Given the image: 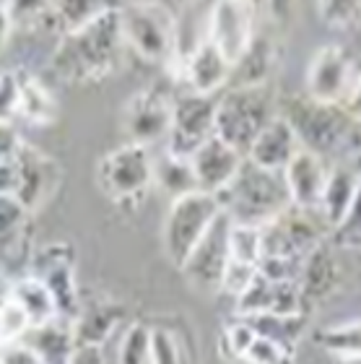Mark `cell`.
<instances>
[{"instance_id": "5b68a950", "label": "cell", "mask_w": 361, "mask_h": 364, "mask_svg": "<svg viewBox=\"0 0 361 364\" xmlns=\"http://www.w3.org/2000/svg\"><path fill=\"white\" fill-rule=\"evenodd\" d=\"M125 47L146 63H172L180 55V29L172 8L120 6Z\"/></svg>"}, {"instance_id": "ee69618b", "label": "cell", "mask_w": 361, "mask_h": 364, "mask_svg": "<svg viewBox=\"0 0 361 364\" xmlns=\"http://www.w3.org/2000/svg\"><path fill=\"white\" fill-rule=\"evenodd\" d=\"M18 190V172L14 161H0V196H16Z\"/></svg>"}, {"instance_id": "30bf717a", "label": "cell", "mask_w": 361, "mask_h": 364, "mask_svg": "<svg viewBox=\"0 0 361 364\" xmlns=\"http://www.w3.org/2000/svg\"><path fill=\"white\" fill-rule=\"evenodd\" d=\"M317 211H304L289 205L273 221L260 227L263 235V258L304 260L317 245L325 242V221L315 219Z\"/></svg>"}, {"instance_id": "cb8c5ba5", "label": "cell", "mask_w": 361, "mask_h": 364, "mask_svg": "<svg viewBox=\"0 0 361 364\" xmlns=\"http://www.w3.org/2000/svg\"><path fill=\"white\" fill-rule=\"evenodd\" d=\"M18 76V117L31 125H53L60 114V105L42 78L29 70H16Z\"/></svg>"}, {"instance_id": "44dd1931", "label": "cell", "mask_w": 361, "mask_h": 364, "mask_svg": "<svg viewBox=\"0 0 361 364\" xmlns=\"http://www.w3.org/2000/svg\"><path fill=\"white\" fill-rule=\"evenodd\" d=\"M359 185H361V156L356 161H335L330 167L323 198H320V205H317L320 219L325 221V227L330 229V232L338 227L340 219L351 208Z\"/></svg>"}, {"instance_id": "f907efd6", "label": "cell", "mask_w": 361, "mask_h": 364, "mask_svg": "<svg viewBox=\"0 0 361 364\" xmlns=\"http://www.w3.org/2000/svg\"><path fill=\"white\" fill-rule=\"evenodd\" d=\"M335 364H361V357H335Z\"/></svg>"}, {"instance_id": "8fae6325", "label": "cell", "mask_w": 361, "mask_h": 364, "mask_svg": "<svg viewBox=\"0 0 361 364\" xmlns=\"http://www.w3.org/2000/svg\"><path fill=\"white\" fill-rule=\"evenodd\" d=\"M359 60H354L348 50L338 45L320 47L312 60H309L307 78H304V91L309 99H315L320 105H335L343 107L351 89L359 76Z\"/></svg>"}, {"instance_id": "ba28073f", "label": "cell", "mask_w": 361, "mask_h": 364, "mask_svg": "<svg viewBox=\"0 0 361 364\" xmlns=\"http://www.w3.org/2000/svg\"><path fill=\"white\" fill-rule=\"evenodd\" d=\"M31 276H37L53 294L58 315L73 320L81 315V294L75 284V247L70 242H47L34 247L29 260Z\"/></svg>"}, {"instance_id": "484cf974", "label": "cell", "mask_w": 361, "mask_h": 364, "mask_svg": "<svg viewBox=\"0 0 361 364\" xmlns=\"http://www.w3.org/2000/svg\"><path fill=\"white\" fill-rule=\"evenodd\" d=\"M276 65V47L268 37L257 34L249 50L242 55L239 63L232 65V78L229 89H242V86H268Z\"/></svg>"}, {"instance_id": "c3c4849f", "label": "cell", "mask_w": 361, "mask_h": 364, "mask_svg": "<svg viewBox=\"0 0 361 364\" xmlns=\"http://www.w3.org/2000/svg\"><path fill=\"white\" fill-rule=\"evenodd\" d=\"M120 6H164V8H172V0H120Z\"/></svg>"}, {"instance_id": "83f0119b", "label": "cell", "mask_w": 361, "mask_h": 364, "mask_svg": "<svg viewBox=\"0 0 361 364\" xmlns=\"http://www.w3.org/2000/svg\"><path fill=\"white\" fill-rule=\"evenodd\" d=\"M125 320V310L120 304L112 302H99L91 307H81V315L75 318V338L78 343H97L104 346L109 341V336L120 328Z\"/></svg>"}, {"instance_id": "2e32d148", "label": "cell", "mask_w": 361, "mask_h": 364, "mask_svg": "<svg viewBox=\"0 0 361 364\" xmlns=\"http://www.w3.org/2000/svg\"><path fill=\"white\" fill-rule=\"evenodd\" d=\"M174 60L180 63V78L193 94L216 97V91L229 86L232 65L205 37L188 55H177Z\"/></svg>"}, {"instance_id": "1f68e13d", "label": "cell", "mask_w": 361, "mask_h": 364, "mask_svg": "<svg viewBox=\"0 0 361 364\" xmlns=\"http://www.w3.org/2000/svg\"><path fill=\"white\" fill-rule=\"evenodd\" d=\"M229 260L252 268L260 266V260H263V235H260V227L232 224V229H229Z\"/></svg>"}, {"instance_id": "b9f144b4", "label": "cell", "mask_w": 361, "mask_h": 364, "mask_svg": "<svg viewBox=\"0 0 361 364\" xmlns=\"http://www.w3.org/2000/svg\"><path fill=\"white\" fill-rule=\"evenodd\" d=\"M68 364H107L104 346H97V343H78Z\"/></svg>"}, {"instance_id": "52a82bcc", "label": "cell", "mask_w": 361, "mask_h": 364, "mask_svg": "<svg viewBox=\"0 0 361 364\" xmlns=\"http://www.w3.org/2000/svg\"><path fill=\"white\" fill-rule=\"evenodd\" d=\"M99 190L114 203H133L153 188V154L149 146L125 144L104 154L97 164Z\"/></svg>"}, {"instance_id": "f546056e", "label": "cell", "mask_w": 361, "mask_h": 364, "mask_svg": "<svg viewBox=\"0 0 361 364\" xmlns=\"http://www.w3.org/2000/svg\"><path fill=\"white\" fill-rule=\"evenodd\" d=\"M112 8H120V0H53V21L58 23L60 34H65Z\"/></svg>"}, {"instance_id": "f1b7e54d", "label": "cell", "mask_w": 361, "mask_h": 364, "mask_svg": "<svg viewBox=\"0 0 361 364\" xmlns=\"http://www.w3.org/2000/svg\"><path fill=\"white\" fill-rule=\"evenodd\" d=\"M153 185L164 196H169V200L188 196V193H195L198 180L188 156L169 154L166 149L158 156H153Z\"/></svg>"}, {"instance_id": "bcb514c9", "label": "cell", "mask_w": 361, "mask_h": 364, "mask_svg": "<svg viewBox=\"0 0 361 364\" xmlns=\"http://www.w3.org/2000/svg\"><path fill=\"white\" fill-rule=\"evenodd\" d=\"M343 109H346L351 117L361 125V65H359V76H356V84L348 94V99L343 102Z\"/></svg>"}, {"instance_id": "7dc6e473", "label": "cell", "mask_w": 361, "mask_h": 364, "mask_svg": "<svg viewBox=\"0 0 361 364\" xmlns=\"http://www.w3.org/2000/svg\"><path fill=\"white\" fill-rule=\"evenodd\" d=\"M11 31H14V21H11V16H8L6 3L0 0V50L6 47L8 37H11Z\"/></svg>"}, {"instance_id": "5bb4252c", "label": "cell", "mask_w": 361, "mask_h": 364, "mask_svg": "<svg viewBox=\"0 0 361 364\" xmlns=\"http://www.w3.org/2000/svg\"><path fill=\"white\" fill-rule=\"evenodd\" d=\"M229 229L232 221L226 213H221L182 263L180 271L198 291H221V281L229 266Z\"/></svg>"}, {"instance_id": "74e56055", "label": "cell", "mask_w": 361, "mask_h": 364, "mask_svg": "<svg viewBox=\"0 0 361 364\" xmlns=\"http://www.w3.org/2000/svg\"><path fill=\"white\" fill-rule=\"evenodd\" d=\"M252 338H255V331L237 315L232 323H226L224 333H221V349L232 359H239L242 362V357H244L247 346L252 343Z\"/></svg>"}, {"instance_id": "9c48e42d", "label": "cell", "mask_w": 361, "mask_h": 364, "mask_svg": "<svg viewBox=\"0 0 361 364\" xmlns=\"http://www.w3.org/2000/svg\"><path fill=\"white\" fill-rule=\"evenodd\" d=\"M257 0H213L205 18V39L229 65L242 60L257 37Z\"/></svg>"}, {"instance_id": "4fadbf2b", "label": "cell", "mask_w": 361, "mask_h": 364, "mask_svg": "<svg viewBox=\"0 0 361 364\" xmlns=\"http://www.w3.org/2000/svg\"><path fill=\"white\" fill-rule=\"evenodd\" d=\"M172 107L174 99L158 89H144L133 94L122 109V133L128 144H141L149 149L164 144L172 125Z\"/></svg>"}, {"instance_id": "e0dca14e", "label": "cell", "mask_w": 361, "mask_h": 364, "mask_svg": "<svg viewBox=\"0 0 361 364\" xmlns=\"http://www.w3.org/2000/svg\"><path fill=\"white\" fill-rule=\"evenodd\" d=\"M244 159H247L244 154L232 149L229 144H224L221 138L216 136L208 138L190 156V164H193V172H195V180H198V190H205V193L218 196L237 177Z\"/></svg>"}, {"instance_id": "ab89813d", "label": "cell", "mask_w": 361, "mask_h": 364, "mask_svg": "<svg viewBox=\"0 0 361 364\" xmlns=\"http://www.w3.org/2000/svg\"><path fill=\"white\" fill-rule=\"evenodd\" d=\"M23 146L21 133L16 130L14 120H0V161H14Z\"/></svg>"}, {"instance_id": "d4e9b609", "label": "cell", "mask_w": 361, "mask_h": 364, "mask_svg": "<svg viewBox=\"0 0 361 364\" xmlns=\"http://www.w3.org/2000/svg\"><path fill=\"white\" fill-rule=\"evenodd\" d=\"M244 323H247L255 336H263V338H271V341L293 349L299 346L301 336L309 326V312H263V315H239Z\"/></svg>"}, {"instance_id": "277c9868", "label": "cell", "mask_w": 361, "mask_h": 364, "mask_svg": "<svg viewBox=\"0 0 361 364\" xmlns=\"http://www.w3.org/2000/svg\"><path fill=\"white\" fill-rule=\"evenodd\" d=\"M279 114V99L271 86H242L226 89L216 99V138L237 151L247 154L257 133Z\"/></svg>"}, {"instance_id": "ac0fdd59", "label": "cell", "mask_w": 361, "mask_h": 364, "mask_svg": "<svg viewBox=\"0 0 361 364\" xmlns=\"http://www.w3.org/2000/svg\"><path fill=\"white\" fill-rule=\"evenodd\" d=\"M328 172H330V167L325 164V159L320 154L299 149L296 156L286 164V169L281 172L284 182H286L291 205L304 208V211H317L325 182H328Z\"/></svg>"}, {"instance_id": "d6a6232c", "label": "cell", "mask_w": 361, "mask_h": 364, "mask_svg": "<svg viewBox=\"0 0 361 364\" xmlns=\"http://www.w3.org/2000/svg\"><path fill=\"white\" fill-rule=\"evenodd\" d=\"M153 357V328L144 323H133L125 331L117 349V362L120 364H151Z\"/></svg>"}, {"instance_id": "836d02e7", "label": "cell", "mask_w": 361, "mask_h": 364, "mask_svg": "<svg viewBox=\"0 0 361 364\" xmlns=\"http://www.w3.org/2000/svg\"><path fill=\"white\" fill-rule=\"evenodd\" d=\"M244 364H296V351L281 346V343L271 341V338H263V336H255L252 343L247 346Z\"/></svg>"}, {"instance_id": "9a60e30c", "label": "cell", "mask_w": 361, "mask_h": 364, "mask_svg": "<svg viewBox=\"0 0 361 364\" xmlns=\"http://www.w3.org/2000/svg\"><path fill=\"white\" fill-rule=\"evenodd\" d=\"M16 172H18V190L16 198L26 205V211H39L55 198V193L63 185V167L50 156L39 151L37 146L23 141L21 151L14 159Z\"/></svg>"}, {"instance_id": "7402d4cb", "label": "cell", "mask_w": 361, "mask_h": 364, "mask_svg": "<svg viewBox=\"0 0 361 364\" xmlns=\"http://www.w3.org/2000/svg\"><path fill=\"white\" fill-rule=\"evenodd\" d=\"M21 343L31 349V354L42 364H68L78 346V338H75L73 320L55 318L42 326H31Z\"/></svg>"}, {"instance_id": "3957f363", "label": "cell", "mask_w": 361, "mask_h": 364, "mask_svg": "<svg viewBox=\"0 0 361 364\" xmlns=\"http://www.w3.org/2000/svg\"><path fill=\"white\" fill-rule=\"evenodd\" d=\"M279 114L289 120V125L299 138L301 149L320 154L323 159L338 156L354 146L359 122L343 107L320 105L304 94L301 99L296 97L284 107H279Z\"/></svg>"}, {"instance_id": "8d00e7d4", "label": "cell", "mask_w": 361, "mask_h": 364, "mask_svg": "<svg viewBox=\"0 0 361 364\" xmlns=\"http://www.w3.org/2000/svg\"><path fill=\"white\" fill-rule=\"evenodd\" d=\"M320 16L333 29H351L361 21V0H320Z\"/></svg>"}, {"instance_id": "603a6c76", "label": "cell", "mask_w": 361, "mask_h": 364, "mask_svg": "<svg viewBox=\"0 0 361 364\" xmlns=\"http://www.w3.org/2000/svg\"><path fill=\"white\" fill-rule=\"evenodd\" d=\"M340 281V268L335 260L330 242L325 240L309 252L307 258L301 260V273H299V291L304 299V307H309L317 299H325L338 289Z\"/></svg>"}, {"instance_id": "4316f807", "label": "cell", "mask_w": 361, "mask_h": 364, "mask_svg": "<svg viewBox=\"0 0 361 364\" xmlns=\"http://www.w3.org/2000/svg\"><path fill=\"white\" fill-rule=\"evenodd\" d=\"M11 296H14L16 304L23 310V315L29 318L31 326H42V323L60 318L50 289L37 276H31V273H23V276L11 281Z\"/></svg>"}, {"instance_id": "f6af8a7d", "label": "cell", "mask_w": 361, "mask_h": 364, "mask_svg": "<svg viewBox=\"0 0 361 364\" xmlns=\"http://www.w3.org/2000/svg\"><path fill=\"white\" fill-rule=\"evenodd\" d=\"M293 3H296V0H263V6H265V11H268V16H271L273 21H279V23H284V21H289V18H291Z\"/></svg>"}, {"instance_id": "f35d334b", "label": "cell", "mask_w": 361, "mask_h": 364, "mask_svg": "<svg viewBox=\"0 0 361 364\" xmlns=\"http://www.w3.org/2000/svg\"><path fill=\"white\" fill-rule=\"evenodd\" d=\"M18 117V76L16 70H0V120Z\"/></svg>"}, {"instance_id": "7bdbcfd3", "label": "cell", "mask_w": 361, "mask_h": 364, "mask_svg": "<svg viewBox=\"0 0 361 364\" xmlns=\"http://www.w3.org/2000/svg\"><path fill=\"white\" fill-rule=\"evenodd\" d=\"M0 362L3 364H42L31 354V349H26L21 341L11 343V346H3V349H0Z\"/></svg>"}, {"instance_id": "d6986e66", "label": "cell", "mask_w": 361, "mask_h": 364, "mask_svg": "<svg viewBox=\"0 0 361 364\" xmlns=\"http://www.w3.org/2000/svg\"><path fill=\"white\" fill-rule=\"evenodd\" d=\"M234 302H237V315L307 310L296 281H273V279L260 276V273H257L255 279H252V284H249Z\"/></svg>"}, {"instance_id": "d590c367", "label": "cell", "mask_w": 361, "mask_h": 364, "mask_svg": "<svg viewBox=\"0 0 361 364\" xmlns=\"http://www.w3.org/2000/svg\"><path fill=\"white\" fill-rule=\"evenodd\" d=\"M16 26H37L45 18L53 21V0H3ZM55 23V21H53Z\"/></svg>"}, {"instance_id": "4dcf8cb0", "label": "cell", "mask_w": 361, "mask_h": 364, "mask_svg": "<svg viewBox=\"0 0 361 364\" xmlns=\"http://www.w3.org/2000/svg\"><path fill=\"white\" fill-rule=\"evenodd\" d=\"M312 341L333 357H361V320H348L315 331Z\"/></svg>"}, {"instance_id": "60d3db41", "label": "cell", "mask_w": 361, "mask_h": 364, "mask_svg": "<svg viewBox=\"0 0 361 364\" xmlns=\"http://www.w3.org/2000/svg\"><path fill=\"white\" fill-rule=\"evenodd\" d=\"M151 364H180L177 343L164 331H153V357H151Z\"/></svg>"}, {"instance_id": "816d5d0a", "label": "cell", "mask_w": 361, "mask_h": 364, "mask_svg": "<svg viewBox=\"0 0 361 364\" xmlns=\"http://www.w3.org/2000/svg\"><path fill=\"white\" fill-rule=\"evenodd\" d=\"M0 364H3V362H0Z\"/></svg>"}, {"instance_id": "681fc988", "label": "cell", "mask_w": 361, "mask_h": 364, "mask_svg": "<svg viewBox=\"0 0 361 364\" xmlns=\"http://www.w3.org/2000/svg\"><path fill=\"white\" fill-rule=\"evenodd\" d=\"M11 294V279H8L6 273L0 271V299H6Z\"/></svg>"}, {"instance_id": "ffe728a7", "label": "cell", "mask_w": 361, "mask_h": 364, "mask_svg": "<svg viewBox=\"0 0 361 364\" xmlns=\"http://www.w3.org/2000/svg\"><path fill=\"white\" fill-rule=\"evenodd\" d=\"M301 149L299 138L293 133V128L289 125L286 117L276 114L268 125H265L257 138L252 141V146L247 149V161H252L255 167L268 169V172H284L289 161L296 156V151Z\"/></svg>"}, {"instance_id": "7c38bea8", "label": "cell", "mask_w": 361, "mask_h": 364, "mask_svg": "<svg viewBox=\"0 0 361 364\" xmlns=\"http://www.w3.org/2000/svg\"><path fill=\"white\" fill-rule=\"evenodd\" d=\"M213 136H216V99L193 91L174 99L172 125L164 141L166 151L190 159Z\"/></svg>"}, {"instance_id": "e575fe53", "label": "cell", "mask_w": 361, "mask_h": 364, "mask_svg": "<svg viewBox=\"0 0 361 364\" xmlns=\"http://www.w3.org/2000/svg\"><path fill=\"white\" fill-rule=\"evenodd\" d=\"M333 245L340 250H361V185L346 216L333 229Z\"/></svg>"}, {"instance_id": "6da1fadb", "label": "cell", "mask_w": 361, "mask_h": 364, "mask_svg": "<svg viewBox=\"0 0 361 364\" xmlns=\"http://www.w3.org/2000/svg\"><path fill=\"white\" fill-rule=\"evenodd\" d=\"M125 39L120 26V8L97 16L94 21L60 34L50 65L68 84L102 81L120 65Z\"/></svg>"}, {"instance_id": "8992f818", "label": "cell", "mask_w": 361, "mask_h": 364, "mask_svg": "<svg viewBox=\"0 0 361 364\" xmlns=\"http://www.w3.org/2000/svg\"><path fill=\"white\" fill-rule=\"evenodd\" d=\"M221 213L224 208L218 203V198L205 190H195V193L169 200L161 240H164V252L172 266L182 268V263L188 260V255L195 250V245L203 240V235Z\"/></svg>"}, {"instance_id": "7a4b0ae2", "label": "cell", "mask_w": 361, "mask_h": 364, "mask_svg": "<svg viewBox=\"0 0 361 364\" xmlns=\"http://www.w3.org/2000/svg\"><path fill=\"white\" fill-rule=\"evenodd\" d=\"M216 198L229 221L244 227H265L291 205L284 175L255 167L247 159Z\"/></svg>"}]
</instances>
